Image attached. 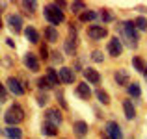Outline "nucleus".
<instances>
[{
    "label": "nucleus",
    "mask_w": 147,
    "mask_h": 139,
    "mask_svg": "<svg viewBox=\"0 0 147 139\" xmlns=\"http://www.w3.org/2000/svg\"><path fill=\"white\" fill-rule=\"evenodd\" d=\"M117 30L119 33H121V37L119 39H125L127 45L130 46V48H138V41H140V32L136 30V26H134V21H123L117 24Z\"/></svg>",
    "instance_id": "obj_1"
},
{
    "label": "nucleus",
    "mask_w": 147,
    "mask_h": 139,
    "mask_svg": "<svg viewBox=\"0 0 147 139\" xmlns=\"http://www.w3.org/2000/svg\"><path fill=\"white\" fill-rule=\"evenodd\" d=\"M43 17L47 19V22L50 26H58L65 21V13L61 11V7L58 6V2H49L43 7Z\"/></svg>",
    "instance_id": "obj_2"
},
{
    "label": "nucleus",
    "mask_w": 147,
    "mask_h": 139,
    "mask_svg": "<svg viewBox=\"0 0 147 139\" xmlns=\"http://www.w3.org/2000/svg\"><path fill=\"white\" fill-rule=\"evenodd\" d=\"M24 115H26L24 108H22L19 102H15V104H11V106L7 108L6 115H4V121H6L7 126H19L22 121H24Z\"/></svg>",
    "instance_id": "obj_3"
},
{
    "label": "nucleus",
    "mask_w": 147,
    "mask_h": 139,
    "mask_svg": "<svg viewBox=\"0 0 147 139\" xmlns=\"http://www.w3.org/2000/svg\"><path fill=\"white\" fill-rule=\"evenodd\" d=\"M6 89L9 93H13L15 96H22L24 95V84L21 82L19 78H15V76H9V78L6 80Z\"/></svg>",
    "instance_id": "obj_4"
},
{
    "label": "nucleus",
    "mask_w": 147,
    "mask_h": 139,
    "mask_svg": "<svg viewBox=\"0 0 147 139\" xmlns=\"http://www.w3.org/2000/svg\"><path fill=\"white\" fill-rule=\"evenodd\" d=\"M108 35V30L106 26H100V24H90L88 26V37L91 41H100Z\"/></svg>",
    "instance_id": "obj_5"
},
{
    "label": "nucleus",
    "mask_w": 147,
    "mask_h": 139,
    "mask_svg": "<svg viewBox=\"0 0 147 139\" xmlns=\"http://www.w3.org/2000/svg\"><path fill=\"white\" fill-rule=\"evenodd\" d=\"M104 136L108 139H123V132L121 126L117 124V121H108L104 126Z\"/></svg>",
    "instance_id": "obj_6"
},
{
    "label": "nucleus",
    "mask_w": 147,
    "mask_h": 139,
    "mask_svg": "<svg viewBox=\"0 0 147 139\" xmlns=\"http://www.w3.org/2000/svg\"><path fill=\"white\" fill-rule=\"evenodd\" d=\"M45 122L60 126L61 122H63V115H61V111L58 110V108H49V110L45 111Z\"/></svg>",
    "instance_id": "obj_7"
},
{
    "label": "nucleus",
    "mask_w": 147,
    "mask_h": 139,
    "mask_svg": "<svg viewBox=\"0 0 147 139\" xmlns=\"http://www.w3.org/2000/svg\"><path fill=\"white\" fill-rule=\"evenodd\" d=\"M7 26H9V30L13 33H21V32H24V28H22V17L19 13H9L7 15Z\"/></svg>",
    "instance_id": "obj_8"
},
{
    "label": "nucleus",
    "mask_w": 147,
    "mask_h": 139,
    "mask_svg": "<svg viewBox=\"0 0 147 139\" xmlns=\"http://www.w3.org/2000/svg\"><path fill=\"white\" fill-rule=\"evenodd\" d=\"M106 50H108V54H110L112 57H119V56L123 54V41L119 39L117 35H115V37H112V39L108 41Z\"/></svg>",
    "instance_id": "obj_9"
},
{
    "label": "nucleus",
    "mask_w": 147,
    "mask_h": 139,
    "mask_svg": "<svg viewBox=\"0 0 147 139\" xmlns=\"http://www.w3.org/2000/svg\"><path fill=\"white\" fill-rule=\"evenodd\" d=\"M24 65H26V69L32 71V72L39 71V59H37V56L34 52H26L24 54Z\"/></svg>",
    "instance_id": "obj_10"
},
{
    "label": "nucleus",
    "mask_w": 147,
    "mask_h": 139,
    "mask_svg": "<svg viewBox=\"0 0 147 139\" xmlns=\"http://www.w3.org/2000/svg\"><path fill=\"white\" fill-rule=\"evenodd\" d=\"M58 74H60L61 84H73L76 80V72L73 71L71 67H61L60 71H58Z\"/></svg>",
    "instance_id": "obj_11"
},
{
    "label": "nucleus",
    "mask_w": 147,
    "mask_h": 139,
    "mask_svg": "<svg viewBox=\"0 0 147 139\" xmlns=\"http://www.w3.org/2000/svg\"><path fill=\"white\" fill-rule=\"evenodd\" d=\"M82 74H84V78H86V82H88V84H93V86H97V84L100 82V74H99V71H97V69H93V67H86Z\"/></svg>",
    "instance_id": "obj_12"
},
{
    "label": "nucleus",
    "mask_w": 147,
    "mask_h": 139,
    "mask_svg": "<svg viewBox=\"0 0 147 139\" xmlns=\"http://www.w3.org/2000/svg\"><path fill=\"white\" fill-rule=\"evenodd\" d=\"M75 93H76V96L78 98H82V100H90L91 98V87L88 86V82H80L78 86H76V89H75Z\"/></svg>",
    "instance_id": "obj_13"
},
{
    "label": "nucleus",
    "mask_w": 147,
    "mask_h": 139,
    "mask_svg": "<svg viewBox=\"0 0 147 139\" xmlns=\"http://www.w3.org/2000/svg\"><path fill=\"white\" fill-rule=\"evenodd\" d=\"M73 132H75L76 137H84L90 132V124H88L86 121H75L73 122Z\"/></svg>",
    "instance_id": "obj_14"
},
{
    "label": "nucleus",
    "mask_w": 147,
    "mask_h": 139,
    "mask_svg": "<svg viewBox=\"0 0 147 139\" xmlns=\"http://www.w3.org/2000/svg\"><path fill=\"white\" fill-rule=\"evenodd\" d=\"M114 80H115L117 86H125V87L130 84V76H129V72H127L125 69H117V71L114 72Z\"/></svg>",
    "instance_id": "obj_15"
},
{
    "label": "nucleus",
    "mask_w": 147,
    "mask_h": 139,
    "mask_svg": "<svg viewBox=\"0 0 147 139\" xmlns=\"http://www.w3.org/2000/svg\"><path fill=\"white\" fill-rule=\"evenodd\" d=\"M123 111H125V117L129 119V121L136 119V108H134V104H132V100H130V98L123 100Z\"/></svg>",
    "instance_id": "obj_16"
},
{
    "label": "nucleus",
    "mask_w": 147,
    "mask_h": 139,
    "mask_svg": "<svg viewBox=\"0 0 147 139\" xmlns=\"http://www.w3.org/2000/svg\"><path fill=\"white\" fill-rule=\"evenodd\" d=\"M45 76H47L49 84H50L52 87H56V86H60V84H61L60 74H58V71H56L54 67H49V69H47V74H45Z\"/></svg>",
    "instance_id": "obj_17"
},
{
    "label": "nucleus",
    "mask_w": 147,
    "mask_h": 139,
    "mask_svg": "<svg viewBox=\"0 0 147 139\" xmlns=\"http://www.w3.org/2000/svg\"><path fill=\"white\" fill-rule=\"evenodd\" d=\"M22 33L26 35V39H28L30 43H34V45H37V43H39V32H37V30L34 28V26H26Z\"/></svg>",
    "instance_id": "obj_18"
},
{
    "label": "nucleus",
    "mask_w": 147,
    "mask_h": 139,
    "mask_svg": "<svg viewBox=\"0 0 147 139\" xmlns=\"http://www.w3.org/2000/svg\"><path fill=\"white\" fill-rule=\"evenodd\" d=\"M4 136L7 139H22V130L19 126H7L4 130Z\"/></svg>",
    "instance_id": "obj_19"
},
{
    "label": "nucleus",
    "mask_w": 147,
    "mask_h": 139,
    "mask_svg": "<svg viewBox=\"0 0 147 139\" xmlns=\"http://www.w3.org/2000/svg\"><path fill=\"white\" fill-rule=\"evenodd\" d=\"M41 134L47 137H56L58 136V126L50 124V122H43L41 124Z\"/></svg>",
    "instance_id": "obj_20"
},
{
    "label": "nucleus",
    "mask_w": 147,
    "mask_h": 139,
    "mask_svg": "<svg viewBox=\"0 0 147 139\" xmlns=\"http://www.w3.org/2000/svg\"><path fill=\"white\" fill-rule=\"evenodd\" d=\"M63 52L67 54V56H75L76 54V39L67 37V39L63 41Z\"/></svg>",
    "instance_id": "obj_21"
},
{
    "label": "nucleus",
    "mask_w": 147,
    "mask_h": 139,
    "mask_svg": "<svg viewBox=\"0 0 147 139\" xmlns=\"http://www.w3.org/2000/svg\"><path fill=\"white\" fill-rule=\"evenodd\" d=\"M45 37H47L49 43H58V37H60L58 28L56 26H47V28H45Z\"/></svg>",
    "instance_id": "obj_22"
},
{
    "label": "nucleus",
    "mask_w": 147,
    "mask_h": 139,
    "mask_svg": "<svg viewBox=\"0 0 147 139\" xmlns=\"http://www.w3.org/2000/svg\"><path fill=\"white\" fill-rule=\"evenodd\" d=\"M127 93H129V96H132V98H140L142 96V87L138 82H132L127 86Z\"/></svg>",
    "instance_id": "obj_23"
},
{
    "label": "nucleus",
    "mask_w": 147,
    "mask_h": 139,
    "mask_svg": "<svg viewBox=\"0 0 147 139\" xmlns=\"http://www.w3.org/2000/svg\"><path fill=\"white\" fill-rule=\"evenodd\" d=\"M78 19H80V22H91V21H95V19H99V11H95V9H86Z\"/></svg>",
    "instance_id": "obj_24"
},
{
    "label": "nucleus",
    "mask_w": 147,
    "mask_h": 139,
    "mask_svg": "<svg viewBox=\"0 0 147 139\" xmlns=\"http://www.w3.org/2000/svg\"><path fill=\"white\" fill-rule=\"evenodd\" d=\"M132 67L136 69L138 72H142V74H144V71H145V61H144V57L142 56H132Z\"/></svg>",
    "instance_id": "obj_25"
},
{
    "label": "nucleus",
    "mask_w": 147,
    "mask_h": 139,
    "mask_svg": "<svg viewBox=\"0 0 147 139\" xmlns=\"http://www.w3.org/2000/svg\"><path fill=\"white\" fill-rule=\"evenodd\" d=\"M95 96L99 98V102L102 104V106H108V104H110V95H108L104 89H97L95 91Z\"/></svg>",
    "instance_id": "obj_26"
},
{
    "label": "nucleus",
    "mask_w": 147,
    "mask_h": 139,
    "mask_svg": "<svg viewBox=\"0 0 147 139\" xmlns=\"http://www.w3.org/2000/svg\"><path fill=\"white\" fill-rule=\"evenodd\" d=\"M69 7H71V11H73L75 15H78V17L84 13V11H86V4H84V2H73Z\"/></svg>",
    "instance_id": "obj_27"
},
{
    "label": "nucleus",
    "mask_w": 147,
    "mask_h": 139,
    "mask_svg": "<svg viewBox=\"0 0 147 139\" xmlns=\"http://www.w3.org/2000/svg\"><path fill=\"white\" fill-rule=\"evenodd\" d=\"M37 87H39V91H45V93L52 89V86L49 84L47 76H39V78H37Z\"/></svg>",
    "instance_id": "obj_28"
},
{
    "label": "nucleus",
    "mask_w": 147,
    "mask_h": 139,
    "mask_svg": "<svg viewBox=\"0 0 147 139\" xmlns=\"http://www.w3.org/2000/svg\"><path fill=\"white\" fill-rule=\"evenodd\" d=\"M99 17L102 19V22H112V21H115V17L110 13V9H100V11H99Z\"/></svg>",
    "instance_id": "obj_29"
},
{
    "label": "nucleus",
    "mask_w": 147,
    "mask_h": 139,
    "mask_svg": "<svg viewBox=\"0 0 147 139\" xmlns=\"http://www.w3.org/2000/svg\"><path fill=\"white\" fill-rule=\"evenodd\" d=\"M134 26H136L138 32H140V30H147V19L145 17H136L134 19Z\"/></svg>",
    "instance_id": "obj_30"
},
{
    "label": "nucleus",
    "mask_w": 147,
    "mask_h": 139,
    "mask_svg": "<svg viewBox=\"0 0 147 139\" xmlns=\"http://www.w3.org/2000/svg\"><path fill=\"white\" fill-rule=\"evenodd\" d=\"M21 6L24 7L26 11H28V13H36V9H37V2H21Z\"/></svg>",
    "instance_id": "obj_31"
},
{
    "label": "nucleus",
    "mask_w": 147,
    "mask_h": 139,
    "mask_svg": "<svg viewBox=\"0 0 147 139\" xmlns=\"http://www.w3.org/2000/svg\"><path fill=\"white\" fill-rule=\"evenodd\" d=\"M50 59H52V63H63V56H61L58 50L50 52Z\"/></svg>",
    "instance_id": "obj_32"
},
{
    "label": "nucleus",
    "mask_w": 147,
    "mask_h": 139,
    "mask_svg": "<svg viewBox=\"0 0 147 139\" xmlns=\"http://www.w3.org/2000/svg\"><path fill=\"white\" fill-rule=\"evenodd\" d=\"M56 100L60 102V106H61V110H67V102H65V98H63V93L61 91H56Z\"/></svg>",
    "instance_id": "obj_33"
},
{
    "label": "nucleus",
    "mask_w": 147,
    "mask_h": 139,
    "mask_svg": "<svg viewBox=\"0 0 147 139\" xmlns=\"http://www.w3.org/2000/svg\"><path fill=\"white\" fill-rule=\"evenodd\" d=\"M91 59H93L95 63H102V61H104V56H102V52H100V50H95V52L91 54Z\"/></svg>",
    "instance_id": "obj_34"
},
{
    "label": "nucleus",
    "mask_w": 147,
    "mask_h": 139,
    "mask_svg": "<svg viewBox=\"0 0 147 139\" xmlns=\"http://www.w3.org/2000/svg\"><path fill=\"white\" fill-rule=\"evenodd\" d=\"M39 54H41V57H43V61L45 59H50V56H49L50 52H49V46L47 45H41L39 46Z\"/></svg>",
    "instance_id": "obj_35"
},
{
    "label": "nucleus",
    "mask_w": 147,
    "mask_h": 139,
    "mask_svg": "<svg viewBox=\"0 0 147 139\" xmlns=\"http://www.w3.org/2000/svg\"><path fill=\"white\" fill-rule=\"evenodd\" d=\"M47 102H49L47 93H39V95H37V104H39V106H45Z\"/></svg>",
    "instance_id": "obj_36"
},
{
    "label": "nucleus",
    "mask_w": 147,
    "mask_h": 139,
    "mask_svg": "<svg viewBox=\"0 0 147 139\" xmlns=\"http://www.w3.org/2000/svg\"><path fill=\"white\" fill-rule=\"evenodd\" d=\"M4 98H6V86L0 82V100H4Z\"/></svg>",
    "instance_id": "obj_37"
},
{
    "label": "nucleus",
    "mask_w": 147,
    "mask_h": 139,
    "mask_svg": "<svg viewBox=\"0 0 147 139\" xmlns=\"http://www.w3.org/2000/svg\"><path fill=\"white\" fill-rule=\"evenodd\" d=\"M6 41H7V46H13V48H15V43L11 39H6Z\"/></svg>",
    "instance_id": "obj_38"
},
{
    "label": "nucleus",
    "mask_w": 147,
    "mask_h": 139,
    "mask_svg": "<svg viewBox=\"0 0 147 139\" xmlns=\"http://www.w3.org/2000/svg\"><path fill=\"white\" fill-rule=\"evenodd\" d=\"M144 76H145V80H147V69H145V71H144Z\"/></svg>",
    "instance_id": "obj_39"
},
{
    "label": "nucleus",
    "mask_w": 147,
    "mask_h": 139,
    "mask_svg": "<svg viewBox=\"0 0 147 139\" xmlns=\"http://www.w3.org/2000/svg\"><path fill=\"white\" fill-rule=\"evenodd\" d=\"M0 28H2V19H0Z\"/></svg>",
    "instance_id": "obj_40"
},
{
    "label": "nucleus",
    "mask_w": 147,
    "mask_h": 139,
    "mask_svg": "<svg viewBox=\"0 0 147 139\" xmlns=\"http://www.w3.org/2000/svg\"><path fill=\"white\" fill-rule=\"evenodd\" d=\"M0 132H4V130H2V128H0Z\"/></svg>",
    "instance_id": "obj_41"
},
{
    "label": "nucleus",
    "mask_w": 147,
    "mask_h": 139,
    "mask_svg": "<svg viewBox=\"0 0 147 139\" xmlns=\"http://www.w3.org/2000/svg\"><path fill=\"white\" fill-rule=\"evenodd\" d=\"M104 139H108V137H106V136H104Z\"/></svg>",
    "instance_id": "obj_42"
}]
</instances>
